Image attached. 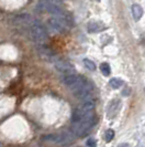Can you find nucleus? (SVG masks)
Segmentation results:
<instances>
[{"label":"nucleus","mask_w":145,"mask_h":147,"mask_svg":"<svg viewBox=\"0 0 145 147\" xmlns=\"http://www.w3.org/2000/svg\"><path fill=\"white\" fill-rule=\"evenodd\" d=\"M98 118H97V115H94V113L91 114H86L84 117L80 119L79 122L77 123H72V133L76 135V136H82L84 134L92 128V126L97 123Z\"/></svg>","instance_id":"1"},{"label":"nucleus","mask_w":145,"mask_h":147,"mask_svg":"<svg viewBox=\"0 0 145 147\" xmlns=\"http://www.w3.org/2000/svg\"><path fill=\"white\" fill-rule=\"evenodd\" d=\"M29 34H30V38L34 42H36V43L39 44L45 43L47 41V38H49L47 37V31L45 29V27H44L41 22L36 21V20H34V21L30 24Z\"/></svg>","instance_id":"2"},{"label":"nucleus","mask_w":145,"mask_h":147,"mask_svg":"<svg viewBox=\"0 0 145 147\" xmlns=\"http://www.w3.org/2000/svg\"><path fill=\"white\" fill-rule=\"evenodd\" d=\"M62 81L65 84L67 88H69L72 91V93L77 92L86 82L87 80L81 76V75H77V74H66L62 78Z\"/></svg>","instance_id":"3"},{"label":"nucleus","mask_w":145,"mask_h":147,"mask_svg":"<svg viewBox=\"0 0 145 147\" xmlns=\"http://www.w3.org/2000/svg\"><path fill=\"white\" fill-rule=\"evenodd\" d=\"M39 8L44 12H47V13L55 16V17H61V16L66 13V11H64L62 8L59 7V5L52 2L51 0H40Z\"/></svg>","instance_id":"4"},{"label":"nucleus","mask_w":145,"mask_h":147,"mask_svg":"<svg viewBox=\"0 0 145 147\" xmlns=\"http://www.w3.org/2000/svg\"><path fill=\"white\" fill-rule=\"evenodd\" d=\"M47 26L53 32H56V33H63L69 28L67 23L61 17H55V16L51 19H49Z\"/></svg>","instance_id":"5"},{"label":"nucleus","mask_w":145,"mask_h":147,"mask_svg":"<svg viewBox=\"0 0 145 147\" xmlns=\"http://www.w3.org/2000/svg\"><path fill=\"white\" fill-rule=\"evenodd\" d=\"M53 63H54L55 69L57 70L59 73L64 74V75L75 73V67L72 66V64L71 62H68V61H66V60L56 58V59L54 60Z\"/></svg>","instance_id":"6"},{"label":"nucleus","mask_w":145,"mask_h":147,"mask_svg":"<svg viewBox=\"0 0 145 147\" xmlns=\"http://www.w3.org/2000/svg\"><path fill=\"white\" fill-rule=\"evenodd\" d=\"M92 90H94V86H92V84L90 83V82H86L81 88L77 91V92H75L74 94L76 97H78L80 100H84V101H86L88 98H91V95H92Z\"/></svg>","instance_id":"7"},{"label":"nucleus","mask_w":145,"mask_h":147,"mask_svg":"<svg viewBox=\"0 0 145 147\" xmlns=\"http://www.w3.org/2000/svg\"><path fill=\"white\" fill-rule=\"evenodd\" d=\"M37 52H39V54H40L43 59L52 61V62H54V60L57 58L56 54H55V52L53 51L51 48L46 47L44 43L40 44V45L37 47Z\"/></svg>","instance_id":"8"},{"label":"nucleus","mask_w":145,"mask_h":147,"mask_svg":"<svg viewBox=\"0 0 145 147\" xmlns=\"http://www.w3.org/2000/svg\"><path fill=\"white\" fill-rule=\"evenodd\" d=\"M120 107H121V102H120V100H112L111 101V103L109 104L108 106V112H107V116L109 118H113L116 116V114H118V112L120 110Z\"/></svg>","instance_id":"9"},{"label":"nucleus","mask_w":145,"mask_h":147,"mask_svg":"<svg viewBox=\"0 0 145 147\" xmlns=\"http://www.w3.org/2000/svg\"><path fill=\"white\" fill-rule=\"evenodd\" d=\"M43 140L51 142L54 144H65L68 142V137L65 135H46L43 137Z\"/></svg>","instance_id":"10"},{"label":"nucleus","mask_w":145,"mask_h":147,"mask_svg":"<svg viewBox=\"0 0 145 147\" xmlns=\"http://www.w3.org/2000/svg\"><path fill=\"white\" fill-rule=\"evenodd\" d=\"M106 29V24L101 21H94L88 23L87 30L90 33H97V32H101L102 30Z\"/></svg>","instance_id":"11"},{"label":"nucleus","mask_w":145,"mask_h":147,"mask_svg":"<svg viewBox=\"0 0 145 147\" xmlns=\"http://www.w3.org/2000/svg\"><path fill=\"white\" fill-rule=\"evenodd\" d=\"M94 107H96V102H94V98L91 97V98H88V100H86L84 102L80 110L82 111V113L86 115V114H91L94 112Z\"/></svg>","instance_id":"12"},{"label":"nucleus","mask_w":145,"mask_h":147,"mask_svg":"<svg viewBox=\"0 0 145 147\" xmlns=\"http://www.w3.org/2000/svg\"><path fill=\"white\" fill-rule=\"evenodd\" d=\"M131 11H132V16H133V18H134L135 21H138L143 17V8L141 7L140 5H138V3L132 5Z\"/></svg>","instance_id":"13"},{"label":"nucleus","mask_w":145,"mask_h":147,"mask_svg":"<svg viewBox=\"0 0 145 147\" xmlns=\"http://www.w3.org/2000/svg\"><path fill=\"white\" fill-rule=\"evenodd\" d=\"M85 116V114L82 113V111L81 110H74L72 114V123H77V122H79L81 118Z\"/></svg>","instance_id":"14"},{"label":"nucleus","mask_w":145,"mask_h":147,"mask_svg":"<svg viewBox=\"0 0 145 147\" xmlns=\"http://www.w3.org/2000/svg\"><path fill=\"white\" fill-rule=\"evenodd\" d=\"M109 83H110V86H111L112 88H114V90L120 88L122 85H123V81H122L121 79H118V78H113V79H111Z\"/></svg>","instance_id":"15"},{"label":"nucleus","mask_w":145,"mask_h":147,"mask_svg":"<svg viewBox=\"0 0 145 147\" xmlns=\"http://www.w3.org/2000/svg\"><path fill=\"white\" fill-rule=\"evenodd\" d=\"M113 137H114V131L113 129H107L106 132H104V135H103V140L106 143H110L111 140H113Z\"/></svg>","instance_id":"16"},{"label":"nucleus","mask_w":145,"mask_h":147,"mask_svg":"<svg viewBox=\"0 0 145 147\" xmlns=\"http://www.w3.org/2000/svg\"><path fill=\"white\" fill-rule=\"evenodd\" d=\"M100 70H101L102 74H103L104 76H108V75H110V73H111L110 65H109V63H107V62L101 63V65H100Z\"/></svg>","instance_id":"17"},{"label":"nucleus","mask_w":145,"mask_h":147,"mask_svg":"<svg viewBox=\"0 0 145 147\" xmlns=\"http://www.w3.org/2000/svg\"><path fill=\"white\" fill-rule=\"evenodd\" d=\"M84 64L90 71H96V63L89 59H84Z\"/></svg>","instance_id":"18"},{"label":"nucleus","mask_w":145,"mask_h":147,"mask_svg":"<svg viewBox=\"0 0 145 147\" xmlns=\"http://www.w3.org/2000/svg\"><path fill=\"white\" fill-rule=\"evenodd\" d=\"M86 144H87L88 147H96L97 146V142H96V140H94V138H88Z\"/></svg>","instance_id":"19"},{"label":"nucleus","mask_w":145,"mask_h":147,"mask_svg":"<svg viewBox=\"0 0 145 147\" xmlns=\"http://www.w3.org/2000/svg\"><path fill=\"white\" fill-rule=\"evenodd\" d=\"M119 147H130V144H128V143H122V144H120Z\"/></svg>","instance_id":"20"},{"label":"nucleus","mask_w":145,"mask_h":147,"mask_svg":"<svg viewBox=\"0 0 145 147\" xmlns=\"http://www.w3.org/2000/svg\"><path fill=\"white\" fill-rule=\"evenodd\" d=\"M0 147H1V143H0Z\"/></svg>","instance_id":"21"},{"label":"nucleus","mask_w":145,"mask_h":147,"mask_svg":"<svg viewBox=\"0 0 145 147\" xmlns=\"http://www.w3.org/2000/svg\"><path fill=\"white\" fill-rule=\"evenodd\" d=\"M77 147H80V146H77Z\"/></svg>","instance_id":"22"}]
</instances>
